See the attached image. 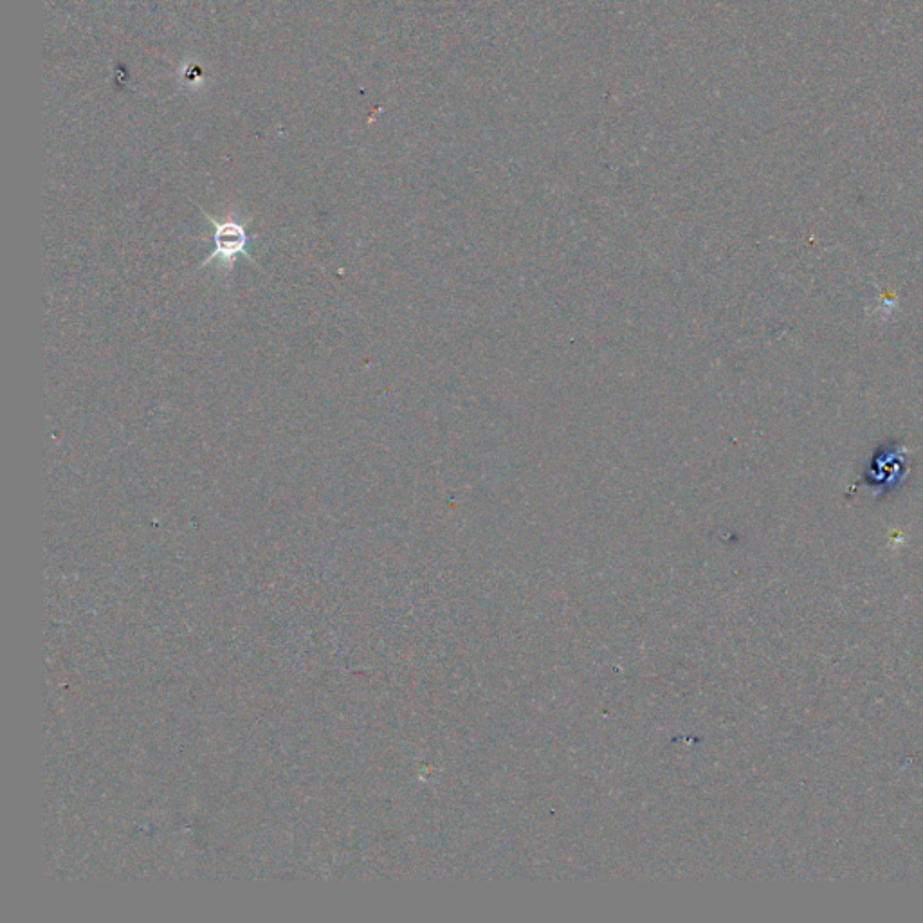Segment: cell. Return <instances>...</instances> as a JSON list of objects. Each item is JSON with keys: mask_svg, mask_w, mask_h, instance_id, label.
Returning a JSON list of instances; mask_svg holds the SVG:
<instances>
[{"mask_svg": "<svg viewBox=\"0 0 923 923\" xmlns=\"http://www.w3.org/2000/svg\"><path fill=\"white\" fill-rule=\"evenodd\" d=\"M199 210H201L206 219L210 220L211 229H213L211 231L213 249H211L210 256L206 260H202L199 267H197L199 271L217 262L220 269L226 273V276H229L233 271V267L237 264L238 258H246L260 269L258 262H255L251 253H249L253 237L247 231V226H249L247 222L238 219L235 215H228L226 219H215L208 211L202 210V208H199Z\"/></svg>", "mask_w": 923, "mask_h": 923, "instance_id": "cell-1", "label": "cell"}]
</instances>
